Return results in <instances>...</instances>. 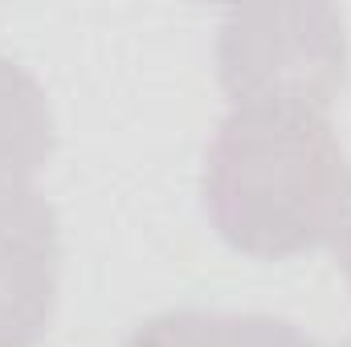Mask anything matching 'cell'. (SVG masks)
I'll list each match as a JSON object with an SVG mask.
<instances>
[{
	"label": "cell",
	"mask_w": 351,
	"mask_h": 347,
	"mask_svg": "<svg viewBox=\"0 0 351 347\" xmlns=\"http://www.w3.org/2000/svg\"><path fill=\"white\" fill-rule=\"evenodd\" d=\"M348 160L315 110L233 106L204 156V213L225 246L262 261L319 250L348 204Z\"/></svg>",
	"instance_id": "1"
},
{
	"label": "cell",
	"mask_w": 351,
	"mask_h": 347,
	"mask_svg": "<svg viewBox=\"0 0 351 347\" xmlns=\"http://www.w3.org/2000/svg\"><path fill=\"white\" fill-rule=\"evenodd\" d=\"M217 74L233 106H290L327 115L348 82V33L331 4L229 8Z\"/></svg>",
	"instance_id": "2"
},
{
	"label": "cell",
	"mask_w": 351,
	"mask_h": 347,
	"mask_svg": "<svg viewBox=\"0 0 351 347\" xmlns=\"http://www.w3.org/2000/svg\"><path fill=\"white\" fill-rule=\"evenodd\" d=\"M58 147L53 106L37 78L0 53V180L29 184Z\"/></svg>",
	"instance_id": "5"
},
{
	"label": "cell",
	"mask_w": 351,
	"mask_h": 347,
	"mask_svg": "<svg viewBox=\"0 0 351 347\" xmlns=\"http://www.w3.org/2000/svg\"><path fill=\"white\" fill-rule=\"evenodd\" d=\"M335 258L339 270L351 286V188H348V204H343V217H339V229H335Z\"/></svg>",
	"instance_id": "6"
},
{
	"label": "cell",
	"mask_w": 351,
	"mask_h": 347,
	"mask_svg": "<svg viewBox=\"0 0 351 347\" xmlns=\"http://www.w3.org/2000/svg\"><path fill=\"white\" fill-rule=\"evenodd\" d=\"M123 347H319L286 319L229 311H168L135 327Z\"/></svg>",
	"instance_id": "4"
},
{
	"label": "cell",
	"mask_w": 351,
	"mask_h": 347,
	"mask_svg": "<svg viewBox=\"0 0 351 347\" xmlns=\"http://www.w3.org/2000/svg\"><path fill=\"white\" fill-rule=\"evenodd\" d=\"M62 237L53 204L16 180H0V347H37L58 307Z\"/></svg>",
	"instance_id": "3"
}]
</instances>
